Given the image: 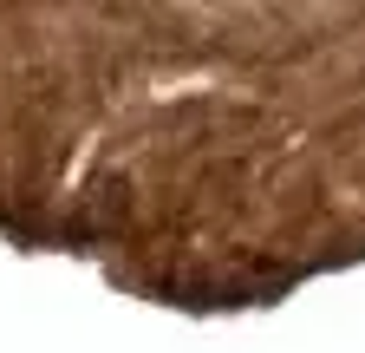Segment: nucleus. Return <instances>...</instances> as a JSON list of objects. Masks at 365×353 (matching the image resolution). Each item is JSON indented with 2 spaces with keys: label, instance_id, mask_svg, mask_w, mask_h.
Returning a JSON list of instances; mask_svg holds the SVG:
<instances>
[{
  "label": "nucleus",
  "instance_id": "obj_1",
  "mask_svg": "<svg viewBox=\"0 0 365 353\" xmlns=\"http://www.w3.org/2000/svg\"><path fill=\"white\" fill-rule=\"evenodd\" d=\"M0 7V223L170 294L365 255V14Z\"/></svg>",
  "mask_w": 365,
  "mask_h": 353
}]
</instances>
